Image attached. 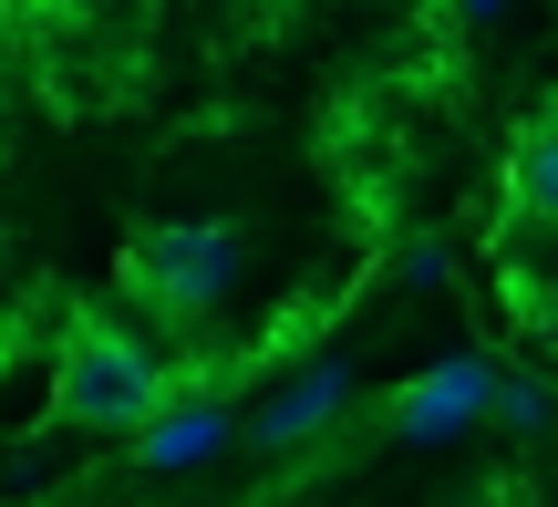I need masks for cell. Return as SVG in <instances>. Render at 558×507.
<instances>
[{"label":"cell","mask_w":558,"mask_h":507,"mask_svg":"<svg viewBox=\"0 0 558 507\" xmlns=\"http://www.w3.org/2000/svg\"><path fill=\"white\" fill-rule=\"evenodd\" d=\"M341 405H352V373H311V384H300L279 414H259V446H300V435H311V425H331Z\"/></svg>","instance_id":"cell-6"},{"label":"cell","mask_w":558,"mask_h":507,"mask_svg":"<svg viewBox=\"0 0 558 507\" xmlns=\"http://www.w3.org/2000/svg\"><path fill=\"white\" fill-rule=\"evenodd\" d=\"M218 446H228V405H186V414L166 405L156 425L135 435V456H145V467H197V456H218Z\"/></svg>","instance_id":"cell-4"},{"label":"cell","mask_w":558,"mask_h":507,"mask_svg":"<svg viewBox=\"0 0 558 507\" xmlns=\"http://www.w3.org/2000/svg\"><path fill=\"white\" fill-rule=\"evenodd\" d=\"M177 405V373L114 322H73L52 352V414L62 425H94V435H145L156 414Z\"/></svg>","instance_id":"cell-1"},{"label":"cell","mask_w":558,"mask_h":507,"mask_svg":"<svg viewBox=\"0 0 558 507\" xmlns=\"http://www.w3.org/2000/svg\"><path fill=\"white\" fill-rule=\"evenodd\" d=\"M239 280V228L228 218H177V228H135L114 249V290L156 322H207Z\"/></svg>","instance_id":"cell-2"},{"label":"cell","mask_w":558,"mask_h":507,"mask_svg":"<svg viewBox=\"0 0 558 507\" xmlns=\"http://www.w3.org/2000/svg\"><path fill=\"white\" fill-rule=\"evenodd\" d=\"M497 394L507 384L476 363V352H465V363H435V373H414V384L383 405V435H456V425H476Z\"/></svg>","instance_id":"cell-3"},{"label":"cell","mask_w":558,"mask_h":507,"mask_svg":"<svg viewBox=\"0 0 558 507\" xmlns=\"http://www.w3.org/2000/svg\"><path fill=\"white\" fill-rule=\"evenodd\" d=\"M507 197H518L538 228H558V114L527 124V135L507 145Z\"/></svg>","instance_id":"cell-5"},{"label":"cell","mask_w":558,"mask_h":507,"mask_svg":"<svg viewBox=\"0 0 558 507\" xmlns=\"http://www.w3.org/2000/svg\"><path fill=\"white\" fill-rule=\"evenodd\" d=\"M104 11H124V0H104Z\"/></svg>","instance_id":"cell-7"}]
</instances>
